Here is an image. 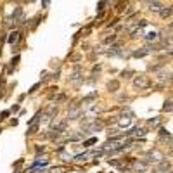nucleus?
I'll list each match as a JSON object with an SVG mask.
<instances>
[{
  "label": "nucleus",
  "instance_id": "10",
  "mask_svg": "<svg viewBox=\"0 0 173 173\" xmlns=\"http://www.w3.org/2000/svg\"><path fill=\"white\" fill-rule=\"evenodd\" d=\"M19 40H21V31H12V33L9 35V43H11V45H16Z\"/></svg>",
  "mask_w": 173,
  "mask_h": 173
},
{
  "label": "nucleus",
  "instance_id": "7",
  "mask_svg": "<svg viewBox=\"0 0 173 173\" xmlns=\"http://www.w3.org/2000/svg\"><path fill=\"white\" fill-rule=\"evenodd\" d=\"M146 2H147V5H149L151 12H159L161 7H163V4L159 2V0H146Z\"/></svg>",
  "mask_w": 173,
  "mask_h": 173
},
{
  "label": "nucleus",
  "instance_id": "18",
  "mask_svg": "<svg viewBox=\"0 0 173 173\" xmlns=\"http://www.w3.org/2000/svg\"><path fill=\"white\" fill-rule=\"evenodd\" d=\"M133 71L132 69H126V71H121V78H132Z\"/></svg>",
  "mask_w": 173,
  "mask_h": 173
},
{
  "label": "nucleus",
  "instance_id": "11",
  "mask_svg": "<svg viewBox=\"0 0 173 173\" xmlns=\"http://www.w3.org/2000/svg\"><path fill=\"white\" fill-rule=\"evenodd\" d=\"M159 16H161L163 19H170V17H171V5H168V7L163 5L161 11H159Z\"/></svg>",
  "mask_w": 173,
  "mask_h": 173
},
{
  "label": "nucleus",
  "instance_id": "8",
  "mask_svg": "<svg viewBox=\"0 0 173 173\" xmlns=\"http://www.w3.org/2000/svg\"><path fill=\"white\" fill-rule=\"evenodd\" d=\"M54 130H59V132H64L68 128V120H61V121H54L52 123Z\"/></svg>",
  "mask_w": 173,
  "mask_h": 173
},
{
  "label": "nucleus",
  "instance_id": "27",
  "mask_svg": "<svg viewBox=\"0 0 173 173\" xmlns=\"http://www.w3.org/2000/svg\"><path fill=\"white\" fill-rule=\"evenodd\" d=\"M42 2H43V7H49V5H50V0H42Z\"/></svg>",
  "mask_w": 173,
  "mask_h": 173
},
{
  "label": "nucleus",
  "instance_id": "3",
  "mask_svg": "<svg viewBox=\"0 0 173 173\" xmlns=\"http://www.w3.org/2000/svg\"><path fill=\"white\" fill-rule=\"evenodd\" d=\"M80 116H82V107L75 106V107H69V111H68V118H66V120H68V121H75V120H78Z\"/></svg>",
  "mask_w": 173,
  "mask_h": 173
},
{
  "label": "nucleus",
  "instance_id": "4",
  "mask_svg": "<svg viewBox=\"0 0 173 173\" xmlns=\"http://www.w3.org/2000/svg\"><path fill=\"white\" fill-rule=\"evenodd\" d=\"M69 80H71V83H75V85H78V83L83 82V76H82V69H80V66H76V68L73 69Z\"/></svg>",
  "mask_w": 173,
  "mask_h": 173
},
{
  "label": "nucleus",
  "instance_id": "13",
  "mask_svg": "<svg viewBox=\"0 0 173 173\" xmlns=\"http://www.w3.org/2000/svg\"><path fill=\"white\" fill-rule=\"evenodd\" d=\"M95 97H97V94H95V92H92L90 95H86V97L83 99V101H82V104H83V106H90V104H92V101H94Z\"/></svg>",
  "mask_w": 173,
  "mask_h": 173
},
{
  "label": "nucleus",
  "instance_id": "25",
  "mask_svg": "<svg viewBox=\"0 0 173 173\" xmlns=\"http://www.w3.org/2000/svg\"><path fill=\"white\" fill-rule=\"evenodd\" d=\"M109 165H113V166H121V161H118V159H109Z\"/></svg>",
  "mask_w": 173,
  "mask_h": 173
},
{
  "label": "nucleus",
  "instance_id": "19",
  "mask_svg": "<svg viewBox=\"0 0 173 173\" xmlns=\"http://www.w3.org/2000/svg\"><path fill=\"white\" fill-rule=\"evenodd\" d=\"M95 142H97V139H95V137H94V139H88V140H85V142H83V147H90L92 144H95Z\"/></svg>",
  "mask_w": 173,
  "mask_h": 173
},
{
  "label": "nucleus",
  "instance_id": "17",
  "mask_svg": "<svg viewBox=\"0 0 173 173\" xmlns=\"http://www.w3.org/2000/svg\"><path fill=\"white\" fill-rule=\"evenodd\" d=\"M159 135H161V139H170V132L168 130H165V128H161V130H159Z\"/></svg>",
  "mask_w": 173,
  "mask_h": 173
},
{
  "label": "nucleus",
  "instance_id": "15",
  "mask_svg": "<svg viewBox=\"0 0 173 173\" xmlns=\"http://www.w3.org/2000/svg\"><path fill=\"white\" fill-rule=\"evenodd\" d=\"M21 16H23V9H21V7H16V9H14V12H12V16H11V17L16 21V19H17V17H21Z\"/></svg>",
  "mask_w": 173,
  "mask_h": 173
},
{
  "label": "nucleus",
  "instance_id": "2",
  "mask_svg": "<svg viewBox=\"0 0 173 173\" xmlns=\"http://www.w3.org/2000/svg\"><path fill=\"white\" fill-rule=\"evenodd\" d=\"M149 85H151V80H149V76H146V75H139V76H135V80H133V86L139 88V90L149 88Z\"/></svg>",
  "mask_w": 173,
  "mask_h": 173
},
{
  "label": "nucleus",
  "instance_id": "9",
  "mask_svg": "<svg viewBox=\"0 0 173 173\" xmlns=\"http://www.w3.org/2000/svg\"><path fill=\"white\" fill-rule=\"evenodd\" d=\"M132 168L135 170V171H146V170L149 168V165H147L146 161H133L132 163Z\"/></svg>",
  "mask_w": 173,
  "mask_h": 173
},
{
  "label": "nucleus",
  "instance_id": "23",
  "mask_svg": "<svg viewBox=\"0 0 173 173\" xmlns=\"http://www.w3.org/2000/svg\"><path fill=\"white\" fill-rule=\"evenodd\" d=\"M114 40H116V35H111V37L104 38V42H106V43H111V42H114Z\"/></svg>",
  "mask_w": 173,
  "mask_h": 173
},
{
  "label": "nucleus",
  "instance_id": "26",
  "mask_svg": "<svg viewBox=\"0 0 173 173\" xmlns=\"http://www.w3.org/2000/svg\"><path fill=\"white\" fill-rule=\"evenodd\" d=\"M38 86H40V83H37V85H33V86H31V88H30V94H33V92L37 90Z\"/></svg>",
  "mask_w": 173,
  "mask_h": 173
},
{
  "label": "nucleus",
  "instance_id": "1",
  "mask_svg": "<svg viewBox=\"0 0 173 173\" xmlns=\"http://www.w3.org/2000/svg\"><path fill=\"white\" fill-rule=\"evenodd\" d=\"M163 159H165V154H163L161 151L154 149V151H149V152H147L144 161H146L147 165H151V163H159V161H163Z\"/></svg>",
  "mask_w": 173,
  "mask_h": 173
},
{
  "label": "nucleus",
  "instance_id": "5",
  "mask_svg": "<svg viewBox=\"0 0 173 173\" xmlns=\"http://www.w3.org/2000/svg\"><path fill=\"white\" fill-rule=\"evenodd\" d=\"M154 173H171V166H170V163L166 165V161L163 159V161H159V165L154 168Z\"/></svg>",
  "mask_w": 173,
  "mask_h": 173
},
{
  "label": "nucleus",
  "instance_id": "14",
  "mask_svg": "<svg viewBox=\"0 0 173 173\" xmlns=\"http://www.w3.org/2000/svg\"><path fill=\"white\" fill-rule=\"evenodd\" d=\"M107 88H109V92H116L118 88H120V82H118V80L109 82V83H107Z\"/></svg>",
  "mask_w": 173,
  "mask_h": 173
},
{
  "label": "nucleus",
  "instance_id": "6",
  "mask_svg": "<svg viewBox=\"0 0 173 173\" xmlns=\"http://www.w3.org/2000/svg\"><path fill=\"white\" fill-rule=\"evenodd\" d=\"M158 80L161 85H166V83L171 82V71H159L158 73Z\"/></svg>",
  "mask_w": 173,
  "mask_h": 173
},
{
  "label": "nucleus",
  "instance_id": "28",
  "mask_svg": "<svg viewBox=\"0 0 173 173\" xmlns=\"http://www.w3.org/2000/svg\"><path fill=\"white\" fill-rule=\"evenodd\" d=\"M9 114V111H4V113H2V118H0V120H5V116H7Z\"/></svg>",
  "mask_w": 173,
  "mask_h": 173
},
{
  "label": "nucleus",
  "instance_id": "21",
  "mask_svg": "<svg viewBox=\"0 0 173 173\" xmlns=\"http://www.w3.org/2000/svg\"><path fill=\"white\" fill-rule=\"evenodd\" d=\"M163 109H165V111H168V113L171 111V101H170V99L165 102V106H163Z\"/></svg>",
  "mask_w": 173,
  "mask_h": 173
},
{
  "label": "nucleus",
  "instance_id": "22",
  "mask_svg": "<svg viewBox=\"0 0 173 173\" xmlns=\"http://www.w3.org/2000/svg\"><path fill=\"white\" fill-rule=\"evenodd\" d=\"M106 4H109V0H102V2H99V5H97V11H102Z\"/></svg>",
  "mask_w": 173,
  "mask_h": 173
},
{
  "label": "nucleus",
  "instance_id": "20",
  "mask_svg": "<svg viewBox=\"0 0 173 173\" xmlns=\"http://www.w3.org/2000/svg\"><path fill=\"white\" fill-rule=\"evenodd\" d=\"M37 130H38V126L37 125H30V130H28V135H33V133H37Z\"/></svg>",
  "mask_w": 173,
  "mask_h": 173
},
{
  "label": "nucleus",
  "instance_id": "12",
  "mask_svg": "<svg viewBox=\"0 0 173 173\" xmlns=\"http://www.w3.org/2000/svg\"><path fill=\"white\" fill-rule=\"evenodd\" d=\"M146 40L147 42H158L159 40V33H156V31H149V33L146 35Z\"/></svg>",
  "mask_w": 173,
  "mask_h": 173
},
{
  "label": "nucleus",
  "instance_id": "16",
  "mask_svg": "<svg viewBox=\"0 0 173 173\" xmlns=\"http://www.w3.org/2000/svg\"><path fill=\"white\" fill-rule=\"evenodd\" d=\"M4 26H7V28H12V26H16V21L12 17H7L4 21Z\"/></svg>",
  "mask_w": 173,
  "mask_h": 173
},
{
  "label": "nucleus",
  "instance_id": "24",
  "mask_svg": "<svg viewBox=\"0 0 173 173\" xmlns=\"http://www.w3.org/2000/svg\"><path fill=\"white\" fill-rule=\"evenodd\" d=\"M161 123V118H154V120H149V125H159Z\"/></svg>",
  "mask_w": 173,
  "mask_h": 173
}]
</instances>
